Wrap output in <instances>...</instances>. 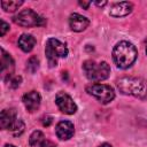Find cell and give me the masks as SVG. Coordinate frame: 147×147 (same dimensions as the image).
<instances>
[{"label":"cell","mask_w":147,"mask_h":147,"mask_svg":"<svg viewBox=\"0 0 147 147\" xmlns=\"http://www.w3.org/2000/svg\"><path fill=\"white\" fill-rule=\"evenodd\" d=\"M137 55L138 52L134 45L125 40L117 42L113 49L114 62L119 69H127L131 67L134 63Z\"/></svg>","instance_id":"cell-1"},{"label":"cell","mask_w":147,"mask_h":147,"mask_svg":"<svg viewBox=\"0 0 147 147\" xmlns=\"http://www.w3.org/2000/svg\"><path fill=\"white\" fill-rule=\"evenodd\" d=\"M118 90L126 95L147 99V82L138 77H122L117 80Z\"/></svg>","instance_id":"cell-2"},{"label":"cell","mask_w":147,"mask_h":147,"mask_svg":"<svg viewBox=\"0 0 147 147\" xmlns=\"http://www.w3.org/2000/svg\"><path fill=\"white\" fill-rule=\"evenodd\" d=\"M83 70L85 76L92 82L105 80L110 74V67L106 61L95 62L93 60H87L83 63Z\"/></svg>","instance_id":"cell-3"},{"label":"cell","mask_w":147,"mask_h":147,"mask_svg":"<svg viewBox=\"0 0 147 147\" xmlns=\"http://www.w3.org/2000/svg\"><path fill=\"white\" fill-rule=\"evenodd\" d=\"M45 54H46L49 67L53 68L57 64V59L59 57H67L68 48L59 39L49 38V39H47V42H46Z\"/></svg>","instance_id":"cell-4"},{"label":"cell","mask_w":147,"mask_h":147,"mask_svg":"<svg viewBox=\"0 0 147 147\" xmlns=\"http://www.w3.org/2000/svg\"><path fill=\"white\" fill-rule=\"evenodd\" d=\"M13 21L20 25V26H24V28H31V26H41L46 23L45 18L41 17L40 15H38L36 11H33L32 9H23L22 11H20L17 15L14 16Z\"/></svg>","instance_id":"cell-5"},{"label":"cell","mask_w":147,"mask_h":147,"mask_svg":"<svg viewBox=\"0 0 147 147\" xmlns=\"http://www.w3.org/2000/svg\"><path fill=\"white\" fill-rule=\"evenodd\" d=\"M86 92L103 105L111 102L115 98V92L113 87L106 84H99V83L91 84L86 86Z\"/></svg>","instance_id":"cell-6"},{"label":"cell","mask_w":147,"mask_h":147,"mask_svg":"<svg viewBox=\"0 0 147 147\" xmlns=\"http://www.w3.org/2000/svg\"><path fill=\"white\" fill-rule=\"evenodd\" d=\"M55 103L57 105L59 109L67 115H72L77 111V106L72 98L64 92H57L55 96Z\"/></svg>","instance_id":"cell-7"},{"label":"cell","mask_w":147,"mask_h":147,"mask_svg":"<svg viewBox=\"0 0 147 147\" xmlns=\"http://www.w3.org/2000/svg\"><path fill=\"white\" fill-rule=\"evenodd\" d=\"M41 102V96L37 91H30L23 95V103L29 113H34Z\"/></svg>","instance_id":"cell-8"},{"label":"cell","mask_w":147,"mask_h":147,"mask_svg":"<svg viewBox=\"0 0 147 147\" xmlns=\"http://www.w3.org/2000/svg\"><path fill=\"white\" fill-rule=\"evenodd\" d=\"M55 132L59 139L61 140H69L75 132L74 124L70 121H61L57 123L55 127Z\"/></svg>","instance_id":"cell-9"},{"label":"cell","mask_w":147,"mask_h":147,"mask_svg":"<svg viewBox=\"0 0 147 147\" xmlns=\"http://www.w3.org/2000/svg\"><path fill=\"white\" fill-rule=\"evenodd\" d=\"M90 24V21L88 18H86L85 16L80 15V14H77V13H74L70 15L69 17V25H70V29L75 32H80V31H84Z\"/></svg>","instance_id":"cell-10"},{"label":"cell","mask_w":147,"mask_h":147,"mask_svg":"<svg viewBox=\"0 0 147 147\" xmlns=\"http://www.w3.org/2000/svg\"><path fill=\"white\" fill-rule=\"evenodd\" d=\"M16 111L14 108L3 109L0 114V126L2 130H9L11 125L16 122Z\"/></svg>","instance_id":"cell-11"},{"label":"cell","mask_w":147,"mask_h":147,"mask_svg":"<svg viewBox=\"0 0 147 147\" xmlns=\"http://www.w3.org/2000/svg\"><path fill=\"white\" fill-rule=\"evenodd\" d=\"M133 9V5L129 1H122V2H117L115 3L111 8L109 14L114 17H123L129 15Z\"/></svg>","instance_id":"cell-12"},{"label":"cell","mask_w":147,"mask_h":147,"mask_svg":"<svg viewBox=\"0 0 147 147\" xmlns=\"http://www.w3.org/2000/svg\"><path fill=\"white\" fill-rule=\"evenodd\" d=\"M36 42H37L36 38H34L32 34H28V33H23V34L18 38V40H17L18 47H20L23 52H25V53L31 52V51L33 49Z\"/></svg>","instance_id":"cell-13"},{"label":"cell","mask_w":147,"mask_h":147,"mask_svg":"<svg viewBox=\"0 0 147 147\" xmlns=\"http://www.w3.org/2000/svg\"><path fill=\"white\" fill-rule=\"evenodd\" d=\"M1 72H5L6 70H9L11 72L13 68H14V60L10 56V54H8L3 48L1 49Z\"/></svg>","instance_id":"cell-14"},{"label":"cell","mask_w":147,"mask_h":147,"mask_svg":"<svg viewBox=\"0 0 147 147\" xmlns=\"http://www.w3.org/2000/svg\"><path fill=\"white\" fill-rule=\"evenodd\" d=\"M45 136L41 131L37 130V131H33L29 138V144L31 147H41L42 142L45 141Z\"/></svg>","instance_id":"cell-15"},{"label":"cell","mask_w":147,"mask_h":147,"mask_svg":"<svg viewBox=\"0 0 147 147\" xmlns=\"http://www.w3.org/2000/svg\"><path fill=\"white\" fill-rule=\"evenodd\" d=\"M23 5V1H1V7L7 13H13Z\"/></svg>","instance_id":"cell-16"},{"label":"cell","mask_w":147,"mask_h":147,"mask_svg":"<svg viewBox=\"0 0 147 147\" xmlns=\"http://www.w3.org/2000/svg\"><path fill=\"white\" fill-rule=\"evenodd\" d=\"M24 129H25L24 122H23L22 119L17 118V119H16V122H15V123L11 125V127L9 129V131H10V133H11L13 136L18 137V136H21V134L24 132Z\"/></svg>","instance_id":"cell-17"},{"label":"cell","mask_w":147,"mask_h":147,"mask_svg":"<svg viewBox=\"0 0 147 147\" xmlns=\"http://www.w3.org/2000/svg\"><path fill=\"white\" fill-rule=\"evenodd\" d=\"M39 69V60L37 56H31L26 62V70L31 74H34Z\"/></svg>","instance_id":"cell-18"},{"label":"cell","mask_w":147,"mask_h":147,"mask_svg":"<svg viewBox=\"0 0 147 147\" xmlns=\"http://www.w3.org/2000/svg\"><path fill=\"white\" fill-rule=\"evenodd\" d=\"M6 82L8 83V85L11 87V88H16L20 86L21 82H22V77L21 76H15L13 74H8L7 75V78H6Z\"/></svg>","instance_id":"cell-19"},{"label":"cell","mask_w":147,"mask_h":147,"mask_svg":"<svg viewBox=\"0 0 147 147\" xmlns=\"http://www.w3.org/2000/svg\"><path fill=\"white\" fill-rule=\"evenodd\" d=\"M0 23H1V28H0V36L2 37V36H5V34H6V32L9 30V24H8V23H6L3 20H1V21H0Z\"/></svg>","instance_id":"cell-20"},{"label":"cell","mask_w":147,"mask_h":147,"mask_svg":"<svg viewBox=\"0 0 147 147\" xmlns=\"http://www.w3.org/2000/svg\"><path fill=\"white\" fill-rule=\"evenodd\" d=\"M51 123H52V117L51 116H45L42 118V125L44 126H48Z\"/></svg>","instance_id":"cell-21"},{"label":"cell","mask_w":147,"mask_h":147,"mask_svg":"<svg viewBox=\"0 0 147 147\" xmlns=\"http://www.w3.org/2000/svg\"><path fill=\"white\" fill-rule=\"evenodd\" d=\"M41 147H56V146H55L54 142H52V141H49V140H45V141L42 142Z\"/></svg>","instance_id":"cell-22"},{"label":"cell","mask_w":147,"mask_h":147,"mask_svg":"<svg viewBox=\"0 0 147 147\" xmlns=\"http://www.w3.org/2000/svg\"><path fill=\"white\" fill-rule=\"evenodd\" d=\"M79 5H80L83 8L87 9V8H88V6L91 5V2H90V1H79Z\"/></svg>","instance_id":"cell-23"},{"label":"cell","mask_w":147,"mask_h":147,"mask_svg":"<svg viewBox=\"0 0 147 147\" xmlns=\"http://www.w3.org/2000/svg\"><path fill=\"white\" fill-rule=\"evenodd\" d=\"M95 5L99 7H103L105 5H107V1H95Z\"/></svg>","instance_id":"cell-24"},{"label":"cell","mask_w":147,"mask_h":147,"mask_svg":"<svg viewBox=\"0 0 147 147\" xmlns=\"http://www.w3.org/2000/svg\"><path fill=\"white\" fill-rule=\"evenodd\" d=\"M99 147H113L110 144H107V142H105V144H102V145H100Z\"/></svg>","instance_id":"cell-25"},{"label":"cell","mask_w":147,"mask_h":147,"mask_svg":"<svg viewBox=\"0 0 147 147\" xmlns=\"http://www.w3.org/2000/svg\"><path fill=\"white\" fill-rule=\"evenodd\" d=\"M5 147H16V146H14V145H10V144H7V145H5Z\"/></svg>","instance_id":"cell-26"},{"label":"cell","mask_w":147,"mask_h":147,"mask_svg":"<svg viewBox=\"0 0 147 147\" xmlns=\"http://www.w3.org/2000/svg\"><path fill=\"white\" fill-rule=\"evenodd\" d=\"M145 45H146V54H147V39H146V42H145Z\"/></svg>","instance_id":"cell-27"}]
</instances>
